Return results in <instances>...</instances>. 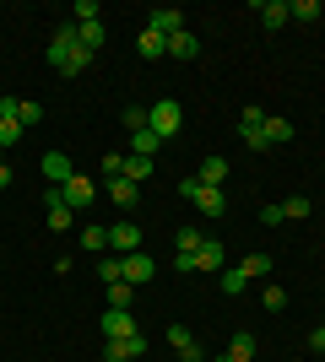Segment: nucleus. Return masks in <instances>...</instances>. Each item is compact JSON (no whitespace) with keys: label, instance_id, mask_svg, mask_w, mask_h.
Here are the masks:
<instances>
[{"label":"nucleus","instance_id":"nucleus-1","mask_svg":"<svg viewBox=\"0 0 325 362\" xmlns=\"http://www.w3.org/2000/svg\"><path fill=\"white\" fill-rule=\"evenodd\" d=\"M49 65H55L60 76H81L87 65H93V54H87L81 38H76V22H65V28L49 38Z\"/></svg>","mask_w":325,"mask_h":362},{"label":"nucleus","instance_id":"nucleus-2","mask_svg":"<svg viewBox=\"0 0 325 362\" xmlns=\"http://www.w3.org/2000/svg\"><path fill=\"white\" fill-rule=\"evenodd\" d=\"M147 130H152L157 141H173L179 130H185V108L173 103V98H163V103L147 108Z\"/></svg>","mask_w":325,"mask_h":362},{"label":"nucleus","instance_id":"nucleus-3","mask_svg":"<svg viewBox=\"0 0 325 362\" xmlns=\"http://www.w3.org/2000/svg\"><path fill=\"white\" fill-rule=\"evenodd\" d=\"M179 195H185L201 216H222V211H228V195L212 189V184H201V179H185V184H179Z\"/></svg>","mask_w":325,"mask_h":362},{"label":"nucleus","instance_id":"nucleus-4","mask_svg":"<svg viewBox=\"0 0 325 362\" xmlns=\"http://www.w3.org/2000/svg\"><path fill=\"white\" fill-rule=\"evenodd\" d=\"M239 136H244L249 151H271V146H266V108L261 103H249L244 114H239Z\"/></svg>","mask_w":325,"mask_h":362},{"label":"nucleus","instance_id":"nucleus-5","mask_svg":"<svg viewBox=\"0 0 325 362\" xmlns=\"http://www.w3.org/2000/svg\"><path fill=\"white\" fill-rule=\"evenodd\" d=\"M55 189H60V200L71 206V211H87V206L98 200V184H93V179H81V173H71V179L55 184Z\"/></svg>","mask_w":325,"mask_h":362},{"label":"nucleus","instance_id":"nucleus-6","mask_svg":"<svg viewBox=\"0 0 325 362\" xmlns=\"http://www.w3.org/2000/svg\"><path fill=\"white\" fill-rule=\"evenodd\" d=\"M157 276V259L152 255H120V281H130V287H141V281H152Z\"/></svg>","mask_w":325,"mask_h":362},{"label":"nucleus","instance_id":"nucleus-7","mask_svg":"<svg viewBox=\"0 0 325 362\" xmlns=\"http://www.w3.org/2000/svg\"><path fill=\"white\" fill-rule=\"evenodd\" d=\"M147 357V335H120V341H103V362H136Z\"/></svg>","mask_w":325,"mask_h":362},{"label":"nucleus","instance_id":"nucleus-8","mask_svg":"<svg viewBox=\"0 0 325 362\" xmlns=\"http://www.w3.org/2000/svg\"><path fill=\"white\" fill-rule=\"evenodd\" d=\"M190 265H195L201 276H222V271H228V255H222V243H217V238H206L201 249L190 255Z\"/></svg>","mask_w":325,"mask_h":362},{"label":"nucleus","instance_id":"nucleus-9","mask_svg":"<svg viewBox=\"0 0 325 362\" xmlns=\"http://www.w3.org/2000/svg\"><path fill=\"white\" fill-rule=\"evenodd\" d=\"M136 249H141V227L120 216V222L108 227V255H136Z\"/></svg>","mask_w":325,"mask_h":362},{"label":"nucleus","instance_id":"nucleus-10","mask_svg":"<svg viewBox=\"0 0 325 362\" xmlns=\"http://www.w3.org/2000/svg\"><path fill=\"white\" fill-rule=\"evenodd\" d=\"M147 28L163 33V38H173V33H185V11H179V6H157V11L147 16Z\"/></svg>","mask_w":325,"mask_h":362},{"label":"nucleus","instance_id":"nucleus-11","mask_svg":"<svg viewBox=\"0 0 325 362\" xmlns=\"http://www.w3.org/2000/svg\"><path fill=\"white\" fill-rule=\"evenodd\" d=\"M98 325H103V341H120V335H136V314H130V308H108V314L98 319Z\"/></svg>","mask_w":325,"mask_h":362},{"label":"nucleus","instance_id":"nucleus-12","mask_svg":"<svg viewBox=\"0 0 325 362\" xmlns=\"http://www.w3.org/2000/svg\"><path fill=\"white\" fill-rule=\"evenodd\" d=\"M44 216H49V227H55V233H65V227L76 222V211L60 200V189H44Z\"/></svg>","mask_w":325,"mask_h":362},{"label":"nucleus","instance_id":"nucleus-13","mask_svg":"<svg viewBox=\"0 0 325 362\" xmlns=\"http://www.w3.org/2000/svg\"><path fill=\"white\" fill-rule=\"evenodd\" d=\"M103 195L114 200L120 211H130V206L141 200V184H130V179H103Z\"/></svg>","mask_w":325,"mask_h":362},{"label":"nucleus","instance_id":"nucleus-14","mask_svg":"<svg viewBox=\"0 0 325 362\" xmlns=\"http://www.w3.org/2000/svg\"><path fill=\"white\" fill-rule=\"evenodd\" d=\"M212 362H255V335H249V330H233L228 351H222V357H212Z\"/></svg>","mask_w":325,"mask_h":362},{"label":"nucleus","instance_id":"nucleus-15","mask_svg":"<svg viewBox=\"0 0 325 362\" xmlns=\"http://www.w3.org/2000/svg\"><path fill=\"white\" fill-rule=\"evenodd\" d=\"M136 54H141V60H169V38H163V33H152V28H141Z\"/></svg>","mask_w":325,"mask_h":362},{"label":"nucleus","instance_id":"nucleus-16","mask_svg":"<svg viewBox=\"0 0 325 362\" xmlns=\"http://www.w3.org/2000/svg\"><path fill=\"white\" fill-rule=\"evenodd\" d=\"M255 16H261V22H266L271 33L293 22V11H287V0H261V6H255Z\"/></svg>","mask_w":325,"mask_h":362},{"label":"nucleus","instance_id":"nucleus-17","mask_svg":"<svg viewBox=\"0 0 325 362\" xmlns=\"http://www.w3.org/2000/svg\"><path fill=\"white\" fill-rule=\"evenodd\" d=\"M71 173H76V168H71V157H65V151H44V179H49V184H65Z\"/></svg>","mask_w":325,"mask_h":362},{"label":"nucleus","instance_id":"nucleus-18","mask_svg":"<svg viewBox=\"0 0 325 362\" xmlns=\"http://www.w3.org/2000/svg\"><path fill=\"white\" fill-rule=\"evenodd\" d=\"M120 179H130V184H147V179H152V157H136V151H125Z\"/></svg>","mask_w":325,"mask_h":362},{"label":"nucleus","instance_id":"nucleus-19","mask_svg":"<svg viewBox=\"0 0 325 362\" xmlns=\"http://www.w3.org/2000/svg\"><path fill=\"white\" fill-rule=\"evenodd\" d=\"M169 54H173V60H195V54H201V38H195V33H173V38H169Z\"/></svg>","mask_w":325,"mask_h":362},{"label":"nucleus","instance_id":"nucleus-20","mask_svg":"<svg viewBox=\"0 0 325 362\" xmlns=\"http://www.w3.org/2000/svg\"><path fill=\"white\" fill-rule=\"evenodd\" d=\"M195 179H201V184H212V189H222V184H228V157H206Z\"/></svg>","mask_w":325,"mask_h":362},{"label":"nucleus","instance_id":"nucleus-21","mask_svg":"<svg viewBox=\"0 0 325 362\" xmlns=\"http://www.w3.org/2000/svg\"><path fill=\"white\" fill-rule=\"evenodd\" d=\"M293 141V119H277V114H266V146H287Z\"/></svg>","mask_w":325,"mask_h":362},{"label":"nucleus","instance_id":"nucleus-22","mask_svg":"<svg viewBox=\"0 0 325 362\" xmlns=\"http://www.w3.org/2000/svg\"><path fill=\"white\" fill-rule=\"evenodd\" d=\"M76 38H81V49H87V54H98V49H103V38H108V28H103V22H81Z\"/></svg>","mask_w":325,"mask_h":362},{"label":"nucleus","instance_id":"nucleus-23","mask_svg":"<svg viewBox=\"0 0 325 362\" xmlns=\"http://www.w3.org/2000/svg\"><path fill=\"white\" fill-rule=\"evenodd\" d=\"M201 243H206L201 227H179V233H173V255H195Z\"/></svg>","mask_w":325,"mask_h":362},{"label":"nucleus","instance_id":"nucleus-24","mask_svg":"<svg viewBox=\"0 0 325 362\" xmlns=\"http://www.w3.org/2000/svg\"><path fill=\"white\" fill-rule=\"evenodd\" d=\"M103 298H108V308H130V303H136V287H130V281H108Z\"/></svg>","mask_w":325,"mask_h":362},{"label":"nucleus","instance_id":"nucleus-25","mask_svg":"<svg viewBox=\"0 0 325 362\" xmlns=\"http://www.w3.org/2000/svg\"><path fill=\"white\" fill-rule=\"evenodd\" d=\"M309 211H314V200H309V195H293V200H282V222H304Z\"/></svg>","mask_w":325,"mask_h":362},{"label":"nucleus","instance_id":"nucleus-26","mask_svg":"<svg viewBox=\"0 0 325 362\" xmlns=\"http://www.w3.org/2000/svg\"><path fill=\"white\" fill-rule=\"evenodd\" d=\"M81 249L87 255H108V227H81Z\"/></svg>","mask_w":325,"mask_h":362},{"label":"nucleus","instance_id":"nucleus-27","mask_svg":"<svg viewBox=\"0 0 325 362\" xmlns=\"http://www.w3.org/2000/svg\"><path fill=\"white\" fill-rule=\"evenodd\" d=\"M38 119H44V103H28V98H16V124H22V130H33Z\"/></svg>","mask_w":325,"mask_h":362},{"label":"nucleus","instance_id":"nucleus-28","mask_svg":"<svg viewBox=\"0 0 325 362\" xmlns=\"http://www.w3.org/2000/svg\"><path fill=\"white\" fill-rule=\"evenodd\" d=\"M287 11H293V22H320V16H325V6H320V0H293Z\"/></svg>","mask_w":325,"mask_h":362},{"label":"nucleus","instance_id":"nucleus-29","mask_svg":"<svg viewBox=\"0 0 325 362\" xmlns=\"http://www.w3.org/2000/svg\"><path fill=\"white\" fill-rule=\"evenodd\" d=\"M157 146H163V141H157L152 130H130V151H136V157H152Z\"/></svg>","mask_w":325,"mask_h":362},{"label":"nucleus","instance_id":"nucleus-30","mask_svg":"<svg viewBox=\"0 0 325 362\" xmlns=\"http://www.w3.org/2000/svg\"><path fill=\"white\" fill-rule=\"evenodd\" d=\"M244 287H249V276L239 271V265H228V271H222V292H228V298H239Z\"/></svg>","mask_w":325,"mask_h":362},{"label":"nucleus","instance_id":"nucleus-31","mask_svg":"<svg viewBox=\"0 0 325 362\" xmlns=\"http://www.w3.org/2000/svg\"><path fill=\"white\" fill-rule=\"evenodd\" d=\"M239 271H244V276H266V271H271V255H244V259H239Z\"/></svg>","mask_w":325,"mask_h":362},{"label":"nucleus","instance_id":"nucleus-32","mask_svg":"<svg viewBox=\"0 0 325 362\" xmlns=\"http://www.w3.org/2000/svg\"><path fill=\"white\" fill-rule=\"evenodd\" d=\"M22 136H28V130H22L16 119H0V151H6V146H16Z\"/></svg>","mask_w":325,"mask_h":362},{"label":"nucleus","instance_id":"nucleus-33","mask_svg":"<svg viewBox=\"0 0 325 362\" xmlns=\"http://www.w3.org/2000/svg\"><path fill=\"white\" fill-rule=\"evenodd\" d=\"M98 276H103V287L120 281V255H98Z\"/></svg>","mask_w":325,"mask_h":362},{"label":"nucleus","instance_id":"nucleus-34","mask_svg":"<svg viewBox=\"0 0 325 362\" xmlns=\"http://www.w3.org/2000/svg\"><path fill=\"white\" fill-rule=\"evenodd\" d=\"M261 303H266V314H282V308H287V292H282V287H266Z\"/></svg>","mask_w":325,"mask_h":362},{"label":"nucleus","instance_id":"nucleus-35","mask_svg":"<svg viewBox=\"0 0 325 362\" xmlns=\"http://www.w3.org/2000/svg\"><path fill=\"white\" fill-rule=\"evenodd\" d=\"M120 168H125V151H103V179H120Z\"/></svg>","mask_w":325,"mask_h":362},{"label":"nucleus","instance_id":"nucleus-36","mask_svg":"<svg viewBox=\"0 0 325 362\" xmlns=\"http://www.w3.org/2000/svg\"><path fill=\"white\" fill-rule=\"evenodd\" d=\"M120 119H125V130H147V108H125Z\"/></svg>","mask_w":325,"mask_h":362},{"label":"nucleus","instance_id":"nucleus-37","mask_svg":"<svg viewBox=\"0 0 325 362\" xmlns=\"http://www.w3.org/2000/svg\"><path fill=\"white\" fill-rule=\"evenodd\" d=\"M81 22H98V0H76V28Z\"/></svg>","mask_w":325,"mask_h":362},{"label":"nucleus","instance_id":"nucleus-38","mask_svg":"<svg viewBox=\"0 0 325 362\" xmlns=\"http://www.w3.org/2000/svg\"><path fill=\"white\" fill-rule=\"evenodd\" d=\"M179 362H212V357H206V346H201V341H190V346L179 351Z\"/></svg>","mask_w":325,"mask_h":362},{"label":"nucleus","instance_id":"nucleus-39","mask_svg":"<svg viewBox=\"0 0 325 362\" xmlns=\"http://www.w3.org/2000/svg\"><path fill=\"white\" fill-rule=\"evenodd\" d=\"M261 222L266 227H282V206H261Z\"/></svg>","mask_w":325,"mask_h":362},{"label":"nucleus","instance_id":"nucleus-40","mask_svg":"<svg viewBox=\"0 0 325 362\" xmlns=\"http://www.w3.org/2000/svg\"><path fill=\"white\" fill-rule=\"evenodd\" d=\"M309 351H320V357H325V330H309Z\"/></svg>","mask_w":325,"mask_h":362},{"label":"nucleus","instance_id":"nucleus-41","mask_svg":"<svg viewBox=\"0 0 325 362\" xmlns=\"http://www.w3.org/2000/svg\"><path fill=\"white\" fill-rule=\"evenodd\" d=\"M6 184H11V168H6V163H0V189H6Z\"/></svg>","mask_w":325,"mask_h":362},{"label":"nucleus","instance_id":"nucleus-42","mask_svg":"<svg viewBox=\"0 0 325 362\" xmlns=\"http://www.w3.org/2000/svg\"><path fill=\"white\" fill-rule=\"evenodd\" d=\"M320 330H325V314H320Z\"/></svg>","mask_w":325,"mask_h":362}]
</instances>
